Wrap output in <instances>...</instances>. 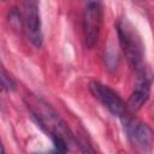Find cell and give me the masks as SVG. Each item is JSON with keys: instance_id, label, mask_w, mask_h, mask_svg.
<instances>
[{"instance_id": "6da1fadb", "label": "cell", "mask_w": 154, "mask_h": 154, "mask_svg": "<svg viewBox=\"0 0 154 154\" xmlns=\"http://www.w3.org/2000/svg\"><path fill=\"white\" fill-rule=\"evenodd\" d=\"M24 102L32 119L47 135H49L52 141L55 138H64L69 143L72 142V132L58 112L47 101L34 94H28L24 97Z\"/></svg>"}, {"instance_id": "7a4b0ae2", "label": "cell", "mask_w": 154, "mask_h": 154, "mask_svg": "<svg viewBox=\"0 0 154 154\" xmlns=\"http://www.w3.org/2000/svg\"><path fill=\"white\" fill-rule=\"evenodd\" d=\"M117 35L119 46L128 60L129 66L135 72L144 70V47L140 34L137 32L136 28L128 20V18H120L117 22Z\"/></svg>"}, {"instance_id": "3957f363", "label": "cell", "mask_w": 154, "mask_h": 154, "mask_svg": "<svg viewBox=\"0 0 154 154\" xmlns=\"http://www.w3.org/2000/svg\"><path fill=\"white\" fill-rule=\"evenodd\" d=\"M19 25L28 42H30L34 47L40 48L43 43V34H42L40 7L37 1L25 0L20 2Z\"/></svg>"}, {"instance_id": "277c9868", "label": "cell", "mask_w": 154, "mask_h": 154, "mask_svg": "<svg viewBox=\"0 0 154 154\" xmlns=\"http://www.w3.org/2000/svg\"><path fill=\"white\" fill-rule=\"evenodd\" d=\"M103 20V5L100 1L84 2L82 12V31L84 43L88 48H93L99 40Z\"/></svg>"}, {"instance_id": "5b68a950", "label": "cell", "mask_w": 154, "mask_h": 154, "mask_svg": "<svg viewBox=\"0 0 154 154\" xmlns=\"http://www.w3.org/2000/svg\"><path fill=\"white\" fill-rule=\"evenodd\" d=\"M89 91L105 108H107L113 116L118 117L122 122L131 116L126 102L108 85L97 81H90Z\"/></svg>"}, {"instance_id": "8992f818", "label": "cell", "mask_w": 154, "mask_h": 154, "mask_svg": "<svg viewBox=\"0 0 154 154\" xmlns=\"http://www.w3.org/2000/svg\"><path fill=\"white\" fill-rule=\"evenodd\" d=\"M126 136L134 148L141 154H149L154 146V131L146 123L130 116L122 122Z\"/></svg>"}, {"instance_id": "52a82bcc", "label": "cell", "mask_w": 154, "mask_h": 154, "mask_svg": "<svg viewBox=\"0 0 154 154\" xmlns=\"http://www.w3.org/2000/svg\"><path fill=\"white\" fill-rule=\"evenodd\" d=\"M136 81L132 88V91L126 101L128 108L130 112H136L141 109L144 103L148 101L152 91V79L147 75L146 70L136 72Z\"/></svg>"}, {"instance_id": "ba28073f", "label": "cell", "mask_w": 154, "mask_h": 154, "mask_svg": "<svg viewBox=\"0 0 154 154\" xmlns=\"http://www.w3.org/2000/svg\"><path fill=\"white\" fill-rule=\"evenodd\" d=\"M69 142L64 138H55L53 140V147L49 150H40L34 152L32 154H67L69 150Z\"/></svg>"}, {"instance_id": "9c48e42d", "label": "cell", "mask_w": 154, "mask_h": 154, "mask_svg": "<svg viewBox=\"0 0 154 154\" xmlns=\"http://www.w3.org/2000/svg\"><path fill=\"white\" fill-rule=\"evenodd\" d=\"M1 87L5 91H13L16 89V81L5 67H1Z\"/></svg>"}, {"instance_id": "30bf717a", "label": "cell", "mask_w": 154, "mask_h": 154, "mask_svg": "<svg viewBox=\"0 0 154 154\" xmlns=\"http://www.w3.org/2000/svg\"><path fill=\"white\" fill-rule=\"evenodd\" d=\"M77 142H78V146H79V149H81L82 154H97L95 152V149L93 148V146L90 144V142L85 137H83V136L78 137Z\"/></svg>"}, {"instance_id": "8fae6325", "label": "cell", "mask_w": 154, "mask_h": 154, "mask_svg": "<svg viewBox=\"0 0 154 154\" xmlns=\"http://www.w3.org/2000/svg\"><path fill=\"white\" fill-rule=\"evenodd\" d=\"M1 154H6V152H5V148H4V146L1 147Z\"/></svg>"}]
</instances>
